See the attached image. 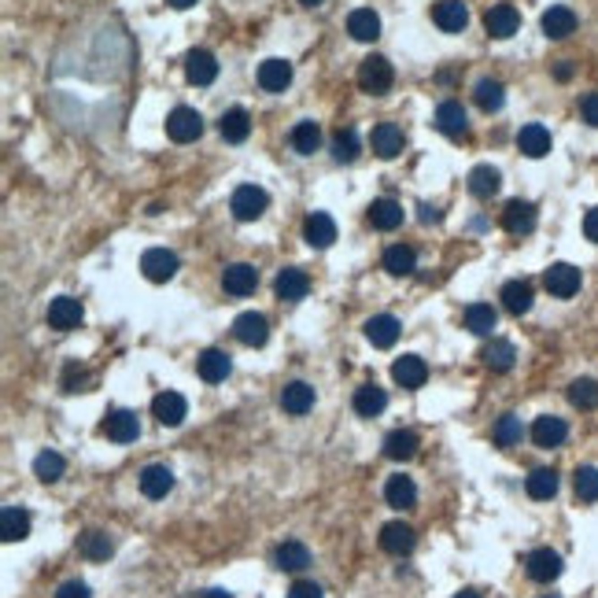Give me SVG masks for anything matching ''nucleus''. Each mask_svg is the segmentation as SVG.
<instances>
[{"mask_svg":"<svg viewBox=\"0 0 598 598\" xmlns=\"http://www.w3.org/2000/svg\"><path fill=\"white\" fill-rule=\"evenodd\" d=\"M392 81H396V71L384 56H366L363 64H358V89H363V93L384 97L388 89H392Z\"/></svg>","mask_w":598,"mask_h":598,"instance_id":"1","label":"nucleus"},{"mask_svg":"<svg viewBox=\"0 0 598 598\" xmlns=\"http://www.w3.org/2000/svg\"><path fill=\"white\" fill-rule=\"evenodd\" d=\"M266 207H270V196L266 189L259 185H236L233 189V200H229V211L236 222H259L266 215Z\"/></svg>","mask_w":598,"mask_h":598,"instance_id":"2","label":"nucleus"},{"mask_svg":"<svg viewBox=\"0 0 598 598\" xmlns=\"http://www.w3.org/2000/svg\"><path fill=\"white\" fill-rule=\"evenodd\" d=\"M203 133V115L196 107H174L167 115V137L177 144H192Z\"/></svg>","mask_w":598,"mask_h":598,"instance_id":"3","label":"nucleus"},{"mask_svg":"<svg viewBox=\"0 0 598 598\" xmlns=\"http://www.w3.org/2000/svg\"><path fill=\"white\" fill-rule=\"evenodd\" d=\"M432 126L443 133V137H451V141H466L469 137V115L458 100H443L432 115Z\"/></svg>","mask_w":598,"mask_h":598,"instance_id":"4","label":"nucleus"},{"mask_svg":"<svg viewBox=\"0 0 598 598\" xmlns=\"http://www.w3.org/2000/svg\"><path fill=\"white\" fill-rule=\"evenodd\" d=\"M580 270L573 262H554L547 266V274H543V288L554 295V299H573L580 292Z\"/></svg>","mask_w":598,"mask_h":598,"instance_id":"5","label":"nucleus"},{"mask_svg":"<svg viewBox=\"0 0 598 598\" xmlns=\"http://www.w3.org/2000/svg\"><path fill=\"white\" fill-rule=\"evenodd\" d=\"M177 255L174 252H167V248H148L144 255H141V274L152 281V285H167V281H174V274H177Z\"/></svg>","mask_w":598,"mask_h":598,"instance_id":"6","label":"nucleus"},{"mask_svg":"<svg viewBox=\"0 0 598 598\" xmlns=\"http://www.w3.org/2000/svg\"><path fill=\"white\" fill-rule=\"evenodd\" d=\"M81 318H85V307L74 295H56L48 303V325L56 329V333H71V329L81 325Z\"/></svg>","mask_w":598,"mask_h":598,"instance_id":"7","label":"nucleus"},{"mask_svg":"<svg viewBox=\"0 0 598 598\" xmlns=\"http://www.w3.org/2000/svg\"><path fill=\"white\" fill-rule=\"evenodd\" d=\"M561 569H565V561H561V554L551 551V547H540V551H532V554L525 558V573H528L535 584H551V580H558Z\"/></svg>","mask_w":598,"mask_h":598,"instance_id":"8","label":"nucleus"},{"mask_svg":"<svg viewBox=\"0 0 598 598\" xmlns=\"http://www.w3.org/2000/svg\"><path fill=\"white\" fill-rule=\"evenodd\" d=\"M233 337L241 340L244 347H262L266 340H270V321H266V314L244 311L241 318L233 321Z\"/></svg>","mask_w":598,"mask_h":598,"instance_id":"9","label":"nucleus"},{"mask_svg":"<svg viewBox=\"0 0 598 598\" xmlns=\"http://www.w3.org/2000/svg\"><path fill=\"white\" fill-rule=\"evenodd\" d=\"M185 414H189V403H185L182 392H159V396L152 399V417H156L159 425H167V429L182 425Z\"/></svg>","mask_w":598,"mask_h":598,"instance_id":"10","label":"nucleus"},{"mask_svg":"<svg viewBox=\"0 0 598 598\" xmlns=\"http://www.w3.org/2000/svg\"><path fill=\"white\" fill-rule=\"evenodd\" d=\"M104 436L115 440V443H133L141 436V422H137V414L133 410H107L104 417Z\"/></svg>","mask_w":598,"mask_h":598,"instance_id":"11","label":"nucleus"},{"mask_svg":"<svg viewBox=\"0 0 598 598\" xmlns=\"http://www.w3.org/2000/svg\"><path fill=\"white\" fill-rule=\"evenodd\" d=\"M414 543H417V535H414V528L403 525V521H388V525L380 528V551H384V554L403 558V554L414 551Z\"/></svg>","mask_w":598,"mask_h":598,"instance_id":"12","label":"nucleus"},{"mask_svg":"<svg viewBox=\"0 0 598 598\" xmlns=\"http://www.w3.org/2000/svg\"><path fill=\"white\" fill-rule=\"evenodd\" d=\"M484 30H488L491 38H499V41L514 38L517 30H521V15H517V8H514V4H495V8H488V15H484Z\"/></svg>","mask_w":598,"mask_h":598,"instance_id":"13","label":"nucleus"},{"mask_svg":"<svg viewBox=\"0 0 598 598\" xmlns=\"http://www.w3.org/2000/svg\"><path fill=\"white\" fill-rule=\"evenodd\" d=\"M502 229L514 233V236H525L535 229V203L528 200H510L502 207Z\"/></svg>","mask_w":598,"mask_h":598,"instance_id":"14","label":"nucleus"},{"mask_svg":"<svg viewBox=\"0 0 598 598\" xmlns=\"http://www.w3.org/2000/svg\"><path fill=\"white\" fill-rule=\"evenodd\" d=\"M565 436H569V425H565V417L558 414H543V417H535V425H532V443L535 447H561Z\"/></svg>","mask_w":598,"mask_h":598,"instance_id":"15","label":"nucleus"},{"mask_svg":"<svg viewBox=\"0 0 598 598\" xmlns=\"http://www.w3.org/2000/svg\"><path fill=\"white\" fill-rule=\"evenodd\" d=\"M255 285H259V270L252 262H233V266L222 270V288L229 295H252Z\"/></svg>","mask_w":598,"mask_h":598,"instance_id":"16","label":"nucleus"},{"mask_svg":"<svg viewBox=\"0 0 598 598\" xmlns=\"http://www.w3.org/2000/svg\"><path fill=\"white\" fill-rule=\"evenodd\" d=\"M185 78H189L192 85H211V81L218 78V59L207 52V48H192V52L185 56Z\"/></svg>","mask_w":598,"mask_h":598,"instance_id":"17","label":"nucleus"},{"mask_svg":"<svg viewBox=\"0 0 598 598\" xmlns=\"http://www.w3.org/2000/svg\"><path fill=\"white\" fill-rule=\"evenodd\" d=\"M403 130L396 126V123H377L373 126V133H370V148L380 156V159H396L399 152H403Z\"/></svg>","mask_w":598,"mask_h":598,"instance_id":"18","label":"nucleus"},{"mask_svg":"<svg viewBox=\"0 0 598 598\" xmlns=\"http://www.w3.org/2000/svg\"><path fill=\"white\" fill-rule=\"evenodd\" d=\"M392 377H396V384H403V388L414 392V388H422L429 380V366H425L422 355H403V358L392 363Z\"/></svg>","mask_w":598,"mask_h":598,"instance_id":"19","label":"nucleus"},{"mask_svg":"<svg viewBox=\"0 0 598 598\" xmlns=\"http://www.w3.org/2000/svg\"><path fill=\"white\" fill-rule=\"evenodd\" d=\"M432 22L443 30V34H462L466 22H469V8L462 0H440L432 8Z\"/></svg>","mask_w":598,"mask_h":598,"instance_id":"20","label":"nucleus"},{"mask_svg":"<svg viewBox=\"0 0 598 598\" xmlns=\"http://www.w3.org/2000/svg\"><path fill=\"white\" fill-rule=\"evenodd\" d=\"M303 241L311 244V248H329L337 241V222L329 218L325 211H311L307 218H303Z\"/></svg>","mask_w":598,"mask_h":598,"instance_id":"21","label":"nucleus"},{"mask_svg":"<svg viewBox=\"0 0 598 598\" xmlns=\"http://www.w3.org/2000/svg\"><path fill=\"white\" fill-rule=\"evenodd\" d=\"M399 333H403V325H399V318H392V314H373L370 321H366V340L373 344V347H396V340H399Z\"/></svg>","mask_w":598,"mask_h":598,"instance_id":"22","label":"nucleus"},{"mask_svg":"<svg viewBox=\"0 0 598 598\" xmlns=\"http://www.w3.org/2000/svg\"><path fill=\"white\" fill-rule=\"evenodd\" d=\"M137 484H141L144 499H167L174 491V473L167 466H144L141 476H137Z\"/></svg>","mask_w":598,"mask_h":598,"instance_id":"23","label":"nucleus"},{"mask_svg":"<svg viewBox=\"0 0 598 598\" xmlns=\"http://www.w3.org/2000/svg\"><path fill=\"white\" fill-rule=\"evenodd\" d=\"M274 292H278V299H285V303H299V299L311 292V278L303 270H295V266H285V270L278 274V281H274Z\"/></svg>","mask_w":598,"mask_h":598,"instance_id":"24","label":"nucleus"},{"mask_svg":"<svg viewBox=\"0 0 598 598\" xmlns=\"http://www.w3.org/2000/svg\"><path fill=\"white\" fill-rule=\"evenodd\" d=\"M517 148H521V156H528V159H543V156H551V130L540 126V123L521 126V133H517Z\"/></svg>","mask_w":598,"mask_h":598,"instance_id":"25","label":"nucleus"},{"mask_svg":"<svg viewBox=\"0 0 598 598\" xmlns=\"http://www.w3.org/2000/svg\"><path fill=\"white\" fill-rule=\"evenodd\" d=\"M288 81H292V64L288 59H262L259 64V85L266 89V93H285L288 89Z\"/></svg>","mask_w":598,"mask_h":598,"instance_id":"26","label":"nucleus"},{"mask_svg":"<svg viewBox=\"0 0 598 598\" xmlns=\"http://www.w3.org/2000/svg\"><path fill=\"white\" fill-rule=\"evenodd\" d=\"M540 26H543V34H547L551 41H561V38H569L573 30H577V12L565 8V4H554V8L543 12Z\"/></svg>","mask_w":598,"mask_h":598,"instance_id":"27","label":"nucleus"},{"mask_svg":"<svg viewBox=\"0 0 598 598\" xmlns=\"http://www.w3.org/2000/svg\"><path fill=\"white\" fill-rule=\"evenodd\" d=\"M502 307L510 311V314H528L532 311V299H535V288H532V281H525V278H517V281H506L502 285Z\"/></svg>","mask_w":598,"mask_h":598,"instance_id":"28","label":"nucleus"},{"mask_svg":"<svg viewBox=\"0 0 598 598\" xmlns=\"http://www.w3.org/2000/svg\"><path fill=\"white\" fill-rule=\"evenodd\" d=\"M196 370H200V377H203L207 384H222V380L229 377L233 363H229V355H226V351H218V347H207V351L196 358Z\"/></svg>","mask_w":598,"mask_h":598,"instance_id":"29","label":"nucleus"},{"mask_svg":"<svg viewBox=\"0 0 598 598\" xmlns=\"http://www.w3.org/2000/svg\"><path fill=\"white\" fill-rule=\"evenodd\" d=\"M370 226H373V229H380V233L399 229V226H403V203L388 200V196L373 200V203H370Z\"/></svg>","mask_w":598,"mask_h":598,"instance_id":"30","label":"nucleus"},{"mask_svg":"<svg viewBox=\"0 0 598 598\" xmlns=\"http://www.w3.org/2000/svg\"><path fill=\"white\" fill-rule=\"evenodd\" d=\"M311 406H314V388H311L307 380H292V384H285V392H281V410H285V414L303 417Z\"/></svg>","mask_w":598,"mask_h":598,"instance_id":"31","label":"nucleus"},{"mask_svg":"<svg viewBox=\"0 0 598 598\" xmlns=\"http://www.w3.org/2000/svg\"><path fill=\"white\" fill-rule=\"evenodd\" d=\"M218 133L229 141V144H244L248 133H252V115L244 107H229L222 118H218Z\"/></svg>","mask_w":598,"mask_h":598,"instance_id":"32","label":"nucleus"},{"mask_svg":"<svg viewBox=\"0 0 598 598\" xmlns=\"http://www.w3.org/2000/svg\"><path fill=\"white\" fill-rule=\"evenodd\" d=\"M347 34L355 41H377L380 38V15L373 8H355L347 15Z\"/></svg>","mask_w":598,"mask_h":598,"instance_id":"33","label":"nucleus"},{"mask_svg":"<svg viewBox=\"0 0 598 598\" xmlns=\"http://www.w3.org/2000/svg\"><path fill=\"white\" fill-rule=\"evenodd\" d=\"M417 447H422V440H417V432H410V429H396V432L384 436V455L392 462H410L417 455Z\"/></svg>","mask_w":598,"mask_h":598,"instance_id":"34","label":"nucleus"},{"mask_svg":"<svg viewBox=\"0 0 598 598\" xmlns=\"http://www.w3.org/2000/svg\"><path fill=\"white\" fill-rule=\"evenodd\" d=\"M0 535H4V543H22L30 535V514L22 506H4L0 510Z\"/></svg>","mask_w":598,"mask_h":598,"instance_id":"35","label":"nucleus"},{"mask_svg":"<svg viewBox=\"0 0 598 598\" xmlns=\"http://www.w3.org/2000/svg\"><path fill=\"white\" fill-rule=\"evenodd\" d=\"M384 406H388V392L380 384H363V388H355V414L358 417H377V414H384Z\"/></svg>","mask_w":598,"mask_h":598,"instance_id":"36","label":"nucleus"},{"mask_svg":"<svg viewBox=\"0 0 598 598\" xmlns=\"http://www.w3.org/2000/svg\"><path fill=\"white\" fill-rule=\"evenodd\" d=\"M274 565H278L281 573H303L307 565H311V551H307L303 543L288 540V543H281V547L274 551Z\"/></svg>","mask_w":598,"mask_h":598,"instance_id":"37","label":"nucleus"},{"mask_svg":"<svg viewBox=\"0 0 598 598\" xmlns=\"http://www.w3.org/2000/svg\"><path fill=\"white\" fill-rule=\"evenodd\" d=\"M499 185H502V174H499L495 167L481 163V167L469 170V192H473L476 200H491V196L499 192Z\"/></svg>","mask_w":598,"mask_h":598,"instance_id":"38","label":"nucleus"},{"mask_svg":"<svg viewBox=\"0 0 598 598\" xmlns=\"http://www.w3.org/2000/svg\"><path fill=\"white\" fill-rule=\"evenodd\" d=\"M384 499H388V506H396V510H410V506L417 502V488H414L410 476L396 473V476H388V484H384Z\"/></svg>","mask_w":598,"mask_h":598,"instance_id":"39","label":"nucleus"},{"mask_svg":"<svg viewBox=\"0 0 598 598\" xmlns=\"http://www.w3.org/2000/svg\"><path fill=\"white\" fill-rule=\"evenodd\" d=\"M78 551L89 558V561H107L115 554V543H111V535L100 532V528H89L78 535Z\"/></svg>","mask_w":598,"mask_h":598,"instance_id":"40","label":"nucleus"},{"mask_svg":"<svg viewBox=\"0 0 598 598\" xmlns=\"http://www.w3.org/2000/svg\"><path fill=\"white\" fill-rule=\"evenodd\" d=\"M384 270L392 278H410L417 270V252L410 244H392L384 252Z\"/></svg>","mask_w":598,"mask_h":598,"instance_id":"41","label":"nucleus"},{"mask_svg":"<svg viewBox=\"0 0 598 598\" xmlns=\"http://www.w3.org/2000/svg\"><path fill=\"white\" fill-rule=\"evenodd\" d=\"M481 358H484V366H488V370L506 373V370H514L517 351H514V344H510V340H491V344L481 351Z\"/></svg>","mask_w":598,"mask_h":598,"instance_id":"42","label":"nucleus"},{"mask_svg":"<svg viewBox=\"0 0 598 598\" xmlns=\"http://www.w3.org/2000/svg\"><path fill=\"white\" fill-rule=\"evenodd\" d=\"M525 491H528V499H535V502L554 499V495H558V473H554V469H532L528 481H525Z\"/></svg>","mask_w":598,"mask_h":598,"instance_id":"43","label":"nucleus"},{"mask_svg":"<svg viewBox=\"0 0 598 598\" xmlns=\"http://www.w3.org/2000/svg\"><path fill=\"white\" fill-rule=\"evenodd\" d=\"M473 100H476V107L481 111H499L502 104H506V85L502 81H495V78H481L476 81V89H473Z\"/></svg>","mask_w":598,"mask_h":598,"instance_id":"44","label":"nucleus"},{"mask_svg":"<svg viewBox=\"0 0 598 598\" xmlns=\"http://www.w3.org/2000/svg\"><path fill=\"white\" fill-rule=\"evenodd\" d=\"M495 321H499V314H495L491 303H469L466 307V329L473 337H491Z\"/></svg>","mask_w":598,"mask_h":598,"instance_id":"45","label":"nucleus"},{"mask_svg":"<svg viewBox=\"0 0 598 598\" xmlns=\"http://www.w3.org/2000/svg\"><path fill=\"white\" fill-rule=\"evenodd\" d=\"M292 148H295L299 156H314L318 148H321V126L311 123V118L295 123V126H292Z\"/></svg>","mask_w":598,"mask_h":598,"instance_id":"46","label":"nucleus"},{"mask_svg":"<svg viewBox=\"0 0 598 598\" xmlns=\"http://www.w3.org/2000/svg\"><path fill=\"white\" fill-rule=\"evenodd\" d=\"M64 473H67L64 455H56V451H41V455L34 458V476H38L41 484H56Z\"/></svg>","mask_w":598,"mask_h":598,"instance_id":"47","label":"nucleus"},{"mask_svg":"<svg viewBox=\"0 0 598 598\" xmlns=\"http://www.w3.org/2000/svg\"><path fill=\"white\" fill-rule=\"evenodd\" d=\"M495 443L499 447H517L521 443V436H525V425H521V417L517 414H502L499 422H495Z\"/></svg>","mask_w":598,"mask_h":598,"instance_id":"48","label":"nucleus"},{"mask_svg":"<svg viewBox=\"0 0 598 598\" xmlns=\"http://www.w3.org/2000/svg\"><path fill=\"white\" fill-rule=\"evenodd\" d=\"M569 403H573L577 410H594V406H598V380H591V377L573 380V384H569Z\"/></svg>","mask_w":598,"mask_h":598,"instance_id":"49","label":"nucleus"},{"mask_svg":"<svg viewBox=\"0 0 598 598\" xmlns=\"http://www.w3.org/2000/svg\"><path fill=\"white\" fill-rule=\"evenodd\" d=\"M358 152H363V144H358V133H355V130H337V133H333V159H337V163H355Z\"/></svg>","mask_w":598,"mask_h":598,"instance_id":"50","label":"nucleus"},{"mask_svg":"<svg viewBox=\"0 0 598 598\" xmlns=\"http://www.w3.org/2000/svg\"><path fill=\"white\" fill-rule=\"evenodd\" d=\"M573 488H577V499L598 502V469H594V466H580V469L573 473Z\"/></svg>","mask_w":598,"mask_h":598,"instance_id":"51","label":"nucleus"},{"mask_svg":"<svg viewBox=\"0 0 598 598\" xmlns=\"http://www.w3.org/2000/svg\"><path fill=\"white\" fill-rule=\"evenodd\" d=\"M85 384H89V373L71 363L67 373H64V392H85Z\"/></svg>","mask_w":598,"mask_h":598,"instance_id":"52","label":"nucleus"},{"mask_svg":"<svg viewBox=\"0 0 598 598\" xmlns=\"http://www.w3.org/2000/svg\"><path fill=\"white\" fill-rule=\"evenodd\" d=\"M56 598H93V591H89V584H81V580H67V584H59Z\"/></svg>","mask_w":598,"mask_h":598,"instance_id":"53","label":"nucleus"},{"mask_svg":"<svg viewBox=\"0 0 598 598\" xmlns=\"http://www.w3.org/2000/svg\"><path fill=\"white\" fill-rule=\"evenodd\" d=\"M285 598H321V587L314 580H295Z\"/></svg>","mask_w":598,"mask_h":598,"instance_id":"54","label":"nucleus"},{"mask_svg":"<svg viewBox=\"0 0 598 598\" xmlns=\"http://www.w3.org/2000/svg\"><path fill=\"white\" fill-rule=\"evenodd\" d=\"M580 115H584V123H587V126H598V93H587V97H584Z\"/></svg>","mask_w":598,"mask_h":598,"instance_id":"55","label":"nucleus"},{"mask_svg":"<svg viewBox=\"0 0 598 598\" xmlns=\"http://www.w3.org/2000/svg\"><path fill=\"white\" fill-rule=\"evenodd\" d=\"M584 236L598 244V207H591V211L584 215Z\"/></svg>","mask_w":598,"mask_h":598,"instance_id":"56","label":"nucleus"},{"mask_svg":"<svg viewBox=\"0 0 598 598\" xmlns=\"http://www.w3.org/2000/svg\"><path fill=\"white\" fill-rule=\"evenodd\" d=\"M554 78H558V81H569V78H573V64H569V59L554 67Z\"/></svg>","mask_w":598,"mask_h":598,"instance_id":"57","label":"nucleus"},{"mask_svg":"<svg viewBox=\"0 0 598 598\" xmlns=\"http://www.w3.org/2000/svg\"><path fill=\"white\" fill-rule=\"evenodd\" d=\"M422 222H440V207H429V203H422Z\"/></svg>","mask_w":598,"mask_h":598,"instance_id":"58","label":"nucleus"},{"mask_svg":"<svg viewBox=\"0 0 598 598\" xmlns=\"http://www.w3.org/2000/svg\"><path fill=\"white\" fill-rule=\"evenodd\" d=\"M200 598H233L229 591H222V587H211V591H203Z\"/></svg>","mask_w":598,"mask_h":598,"instance_id":"59","label":"nucleus"},{"mask_svg":"<svg viewBox=\"0 0 598 598\" xmlns=\"http://www.w3.org/2000/svg\"><path fill=\"white\" fill-rule=\"evenodd\" d=\"M167 4H170V8H177V12H185V8H192V4H196V0H167Z\"/></svg>","mask_w":598,"mask_h":598,"instance_id":"60","label":"nucleus"},{"mask_svg":"<svg viewBox=\"0 0 598 598\" xmlns=\"http://www.w3.org/2000/svg\"><path fill=\"white\" fill-rule=\"evenodd\" d=\"M455 598H481V594H476V591H458Z\"/></svg>","mask_w":598,"mask_h":598,"instance_id":"61","label":"nucleus"},{"mask_svg":"<svg viewBox=\"0 0 598 598\" xmlns=\"http://www.w3.org/2000/svg\"><path fill=\"white\" fill-rule=\"evenodd\" d=\"M299 4H307V8H314V4H321V0H299Z\"/></svg>","mask_w":598,"mask_h":598,"instance_id":"62","label":"nucleus"},{"mask_svg":"<svg viewBox=\"0 0 598 598\" xmlns=\"http://www.w3.org/2000/svg\"><path fill=\"white\" fill-rule=\"evenodd\" d=\"M543 598H558V594H543Z\"/></svg>","mask_w":598,"mask_h":598,"instance_id":"63","label":"nucleus"}]
</instances>
